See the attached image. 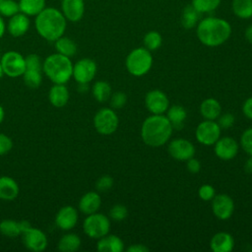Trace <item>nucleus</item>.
I'll use <instances>...</instances> for the list:
<instances>
[{
  "mask_svg": "<svg viewBox=\"0 0 252 252\" xmlns=\"http://www.w3.org/2000/svg\"><path fill=\"white\" fill-rule=\"evenodd\" d=\"M230 24L221 18L207 17L197 24L196 34L199 41L208 47L223 44L231 35Z\"/></svg>",
  "mask_w": 252,
  "mask_h": 252,
  "instance_id": "f257e3e1",
  "label": "nucleus"
},
{
  "mask_svg": "<svg viewBox=\"0 0 252 252\" xmlns=\"http://www.w3.org/2000/svg\"><path fill=\"white\" fill-rule=\"evenodd\" d=\"M172 131L173 127L165 115L152 114L141 126V138L147 146L158 148L169 141Z\"/></svg>",
  "mask_w": 252,
  "mask_h": 252,
  "instance_id": "f03ea898",
  "label": "nucleus"
},
{
  "mask_svg": "<svg viewBox=\"0 0 252 252\" xmlns=\"http://www.w3.org/2000/svg\"><path fill=\"white\" fill-rule=\"evenodd\" d=\"M34 27L42 38L48 41H55L64 35L67 20L61 10L53 7H45L35 16Z\"/></svg>",
  "mask_w": 252,
  "mask_h": 252,
  "instance_id": "7ed1b4c3",
  "label": "nucleus"
},
{
  "mask_svg": "<svg viewBox=\"0 0 252 252\" xmlns=\"http://www.w3.org/2000/svg\"><path fill=\"white\" fill-rule=\"evenodd\" d=\"M43 73L54 84H66L73 75L71 58L58 52L50 54L42 62Z\"/></svg>",
  "mask_w": 252,
  "mask_h": 252,
  "instance_id": "20e7f679",
  "label": "nucleus"
},
{
  "mask_svg": "<svg viewBox=\"0 0 252 252\" xmlns=\"http://www.w3.org/2000/svg\"><path fill=\"white\" fill-rule=\"evenodd\" d=\"M153 55L146 47H137L129 52L125 60V66L129 74L135 77L146 75L152 68Z\"/></svg>",
  "mask_w": 252,
  "mask_h": 252,
  "instance_id": "39448f33",
  "label": "nucleus"
},
{
  "mask_svg": "<svg viewBox=\"0 0 252 252\" xmlns=\"http://www.w3.org/2000/svg\"><path fill=\"white\" fill-rule=\"evenodd\" d=\"M84 232L93 239H99L110 230V220L108 217L100 213L88 215L83 222Z\"/></svg>",
  "mask_w": 252,
  "mask_h": 252,
  "instance_id": "423d86ee",
  "label": "nucleus"
},
{
  "mask_svg": "<svg viewBox=\"0 0 252 252\" xmlns=\"http://www.w3.org/2000/svg\"><path fill=\"white\" fill-rule=\"evenodd\" d=\"M119 124V119L113 108H100L94 117V126L95 130L101 135L113 134Z\"/></svg>",
  "mask_w": 252,
  "mask_h": 252,
  "instance_id": "0eeeda50",
  "label": "nucleus"
},
{
  "mask_svg": "<svg viewBox=\"0 0 252 252\" xmlns=\"http://www.w3.org/2000/svg\"><path fill=\"white\" fill-rule=\"evenodd\" d=\"M25 59L26 69L23 74L24 82L29 88L36 89L42 82V62L40 57L35 53L29 54Z\"/></svg>",
  "mask_w": 252,
  "mask_h": 252,
  "instance_id": "6e6552de",
  "label": "nucleus"
},
{
  "mask_svg": "<svg viewBox=\"0 0 252 252\" xmlns=\"http://www.w3.org/2000/svg\"><path fill=\"white\" fill-rule=\"evenodd\" d=\"M221 128L216 120L204 119L195 130V138L198 143L204 146H214L220 138Z\"/></svg>",
  "mask_w": 252,
  "mask_h": 252,
  "instance_id": "1a4fd4ad",
  "label": "nucleus"
},
{
  "mask_svg": "<svg viewBox=\"0 0 252 252\" xmlns=\"http://www.w3.org/2000/svg\"><path fill=\"white\" fill-rule=\"evenodd\" d=\"M4 75L11 78L23 76L26 69V59L18 51L10 50L5 52L0 60Z\"/></svg>",
  "mask_w": 252,
  "mask_h": 252,
  "instance_id": "9d476101",
  "label": "nucleus"
},
{
  "mask_svg": "<svg viewBox=\"0 0 252 252\" xmlns=\"http://www.w3.org/2000/svg\"><path fill=\"white\" fill-rule=\"evenodd\" d=\"M168 154L171 158L179 161H186L195 156V146L187 139L176 138L169 142L167 146Z\"/></svg>",
  "mask_w": 252,
  "mask_h": 252,
  "instance_id": "9b49d317",
  "label": "nucleus"
},
{
  "mask_svg": "<svg viewBox=\"0 0 252 252\" xmlns=\"http://www.w3.org/2000/svg\"><path fill=\"white\" fill-rule=\"evenodd\" d=\"M96 63L91 58H82L73 65L72 77L79 84H89L95 77Z\"/></svg>",
  "mask_w": 252,
  "mask_h": 252,
  "instance_id": "f8f14e48",
  "label": "nucleus"
},
{
  "mask_svg": "<svg viewBox=\"0 0 252 252\" xmlns=\"http://www.w3.org/2000/svg\"><path fill=\"white\" fill-rule=\"evenodd\" d=\"M146 108L151 114H164L169 107V99L160 90H152L145 96Z\"/></svg>",
  "mask_w": 252,
  "mask_h": 252,
  "instance_id": "ddd939ff",
  "label": "nucleus"
},
{
  "mask_svg": "<svg viewBox=\"0 0 252 252\" xmlns=\"http://www.w3.org/2000/svg\"><path fill=\"white\" fill-rule=\"evenodd\" d=\"M212 211L217 219L228 220L233 214L234 202L227 194H216L212 200Z\"/></svg>",
  "mask_w": 252,
  "mask_h": 252,
  "instance_id": "4468645a",
  "label": "nucleus"
},
{
  "mask_svg": "<svg viewBox=\"0 0 252 252\" xmlns=\"http://www.w3.org/2000/svg\"><path fill=\"white\" fill-rule=\"evenodd\" d=\"M25 246L33 252H41L47 247V237L45 233L35 227H29L22 233Z\"/></svg>",
  "mask_w": 252,
  "mask_h": 252,
  "instance_id": "2eb2a0df",
  "label": "nucleus"
},
{
  "mask_svg": "<svg viewBox=\"0 0 252 252\" xmlns=\"http://www.w3.org/2000/svg\"><path fill=\"white\" fill-rule=\"evenodd\" d=\"M239 151L238 142L231 137L220 138L214 145V153L221 160H230L236 157Z\"/></svg>",
  "mask_w": 252,
  "mask_h": 252,
  "instance_id": "dca6fc26",
  "label": "nucleus"
},
{
  "mask_svg": "<svg viewBox=\"0 0 252 252\" xmlns=\"http://www.w3.org/2000/svg\"><path fill=\"white\" fill-rule=\"evenodd\" d=\"M61 12L67 21L77 23L82 20L85 14L84 0H62Z\"/></svg>",
  "mask_w": 252,
  "mask_h": 252,
  "instance_id": "f3484780",
  "label": "nucleus"
},
{
  "mask_svg": "<svg viewBox=\"0 0 252 252\" xmlns=\"http://www.w3.org/2000/svg\"><path fill=\"white\" fill-rule=\"evenodd\" d=\"M78 219V211L72 206H65L56 214L55 223L62 230H70L77 224Z\"/></svg>",
  "mask_w": 252,
  "mask_h": 252,
  "instance_id": "a211bd4d",
  "label": "nucleus"
},
{
  "mask_svg": "<svg viewBox=\"0 0 252 252\" xmlns=\"http://www.w3.org/2000/svg\"><path fill=\"white\" fill-rule=\"evenodd\" d=\"M31 27V21L28 15L19 12L16 15L10 17L7 30L8 32L14 37H20L27 33Z\"/></svg>",
  "mask_w": 252,
  "mask_h": 252,
  "instance_id": "6ab92c4d",
  "label": "nucleus"
},
{
  "mask_svg": "<svg viewBox=\"0 0 252 252\" xmlns=\"http://www.w3.org/2000/svg\"><path fill=\"white\" fill-rule=\"evenodd\" d=\"M210 247L214 252H230L234 247V239L230 233L220 231L211 238Z\"/></svg>",
  "mask_w": 252,
  "mask_h": 252,
  "instance_id": "aec40b11",
  "label": "nucleus"
},
{
  "mask_svg": "<svg viewBox=\"0 0 252 252\" xmlns=\"http://www.w3.org/2000/svg\"><path fill=\"white\" fill-rule=\"evenodd\" d=\"M101 205V198L95 191H90L84 194L79 201V210L85 215L96 213Z\"/></svg>",
  "mask_w": 252,
  "mask_h": 252,
  "instance_id": "412c9836",
  "label": "nucleus"
},
{
  "mask_svg": "<svg viewBox=\"0 0 252 252\" xmlns=\"http://www.w3.org/2000/svg\"><path fill=\"white\" fill-rule=\"evenodd\" d=\"M31 227L28 220L16 221L14 220H3L0 222V232L10 238L22 235V233Z\"/></svg>",
  "mask_w": 252,
  "mask_h": 252,
  "instance_id": "4be33fe9",
  "label": "nucleus"
},
{
  "mask_svg": "<svg viewBox=\"0 0 252 252\" xmlns=\"http://www.w3.org/2000/svg\"><path fill=\"white\" fill-rule=\"evenodd\" d=\"M97 240L96 249L99 252H122L124 250V242L117 235L106 234Z\"/></svg>",
  "mask_w": 252,
  "mask_h": 252,
  "instance_id": "5701e85b",
  "label": "nucleus"
},
{
  "mask_svg": "<svg viewBox=\"0 0 252 252\" xmlns=\"http://www.w3.org/2000/svg\"><path fill=\"white\" fill-rule=\"evenodd\" d=\"M50 103L55 107H63L67 104L70 94L65 84H54L48 94Z\"/></svg>",
  "mask_w": 252,
  "mask_h": 252,
  "instance_id": "b1692460",
  "label": "nucleus"
},
{
  "mask_svg": "<svg viewBox=\"0 0 252 252\" xmlns=\"http://www.w3.org/2000/svg\"><path fill=\"white\" fill-rule=\"evenodd\" d=\"M19 194V185L16 180L9 176L0 177V199L4 201H12Z\"/></svg>",
  "mask_w": 252,
  "mask_h": 252,
  "instance_id": "393cba45",
  "label": "nucleus"
},
{
  "mask_svg": "<svg viewBox=\"0 0 252 252\" xmlns=\"http://www.w3.org/2000/svg\"><path fill=\"white\" fill-rule=\"evenodd\" d=\"M200 113L204 119L217 120L221 113V106L216 98L209 97L200 104Z\"/></svg>",
  "mask_w": 252,
  "mask_h": 252,
  "instance_id": "a878e982",
  "label": "nucleus"
},
{
  "mask_svg": "<svg viewBox=\"0 0 252 252\" xmlns=\"http://www.w3.org/2000/svg\"><path fill=\"white\" fill-rule=\"evenodd\" d=\"M165 116L169 120L173 129H181L187 117L186 109L179 104H173L168 107Z\"/></svg>",
  "mask_w": 252,
  "mask_h": 252,
  "instance_id": "bb28decb",
  "label": "nucleus"
},
{
  "mask_svg": "<svg viewBox=\"0 0 252 252\" xmlns=\"http://www.w3.org/2000/svg\"><path fill=\"white\" fill-rule=\"evenodd\" d=\"M18 3L20 12L28 15L29 17H35L45 8L46 0H19Z\"/></svg>",
  "mask_w": 252,
  "mask_h": 252,
  "instance_id": "cd10ccee",
  "label": "nucleus"
},
{
  "mask_svg": "<svg viewBox=\"0 0 252 252\" xmlns=\"http://www.w3.org/2000/svg\"><path fill=\"white\" fill-rule=\"evenodd\" d=\"M81 246V238L76 233H67L58 241V250L61 252H75Z\"/></svg>",
  "mask_w": 252,
  "mask_h": 252,
  "instance_id": "c85d7f7f",
  "label": "nucleus"
},
{
  "mask_svg": "<svg viewBox=\"0 0 252 252\" xmlns=\"http://www.w3.org/2000/svg\"><path fill=\"white\" fill-rule=\"evenodd\" d=\"M54 42H55V48H56L57 52L62 55H65V56L71 58L77 52L76 42L68 36L62 35L58 39H56Z\"/></svg>",
  "mask_w": 252,
  "mask_h": 252,
  "instance_id": "c756f323",
  "label": "nucleus"
},
{
  "mask_svg": "<svg viewBox=\"0 0 252 252\" xmlns=\"http://www.w3.org/2000/svg\"><path fill=\"white\" fill-rule=\"evenodd\" d=\"M231 10L239 19H250L252 18V0H232Z\"/></svg>",
  "mask_w": 252,
  "mask_h": 252,
  "instance_id": "7c9ffc66",
  "label": "nucleus"
},
{
  "mask_svg": "<svg viewBox=\"0 0 252 252\" xmlns=\"http://www.w3.org/2000/svg\"><path fill=\"white\" fill-rule=\"evenodd\" d=\"M200 13L190 4L186 6L181 14V25L186 30H191L199 23Z\"/></svg>",
  "mask_w": 252,
  "mask_h": 252,
  "instance_id": "2f4dec72",
  "label": "nucleus"
},
{
  "mask_svg": "<svg viewBox=\"0 0 252 252\" xmlns=\"http://www.w3.org/2000/svg\"><path fill=\"white\" fill-rule=\"evenodd\" d=\"M92 93L94 99L98 102H104L111 95V86L105 81H96L92 88Z\"/></svg>",
  "mask_w": 252,
  "mask_h": 252,
  "instance_id": "473e14b6",
  "label": "nucleus"
},
{
  "mask_svg": "<svg viewBox=\"0 0 252 252\" xmlns=\"http://www.w3.org/2000/svg\"><path fill=\"white\" fill-rule=\"evenodd\" d=\"M143 43L144 47H146L150 51H155L161 46L162 36L157 31H150L144 35Z\"/></svg>",
  "mask_w": 252,
  "mask_h": 252,
  "instance_id": "72a5a7b5",
  "label": "nucleus"
},
{
  "mask_svg": "<svg viewBox=\"0 0 252 252\" xmlns=\"http://www.w3.org/2000/svg\"><path fill=\"white\" fill-rule=\"evenodd\" d=\"M221 0H192L191 5L200 13H210L215 11L220 5Z\"/></svg>",
  "mask_w": 252,
  "mask_h": 252,
  "instance_id": "f704fd0d",
  "label": "nucleus"
},
{
  "mask_svg": "<svg viewBox=\"0 0 252 252\" xmlns=\"http://www.w3.org/2000/svg\"><path fill=\"white\" fill-rule=\"evenodd\" d=\"M20 12L19 3L15 0H0V15L2 17H12Z\"/></svg>",
  "mask_w": 252,
  "mask_h": 252,
  "instance_id": "c9c22d12",
  "label": "nucleus"
},
{
  "mask_svg": "<svg viewBox=\"0 0 252 252\" xmlns=\"http://www.w3.org/2000/svg\"><path fill=\"white\" fill-rule=\"evenodd\" d=\"M128 216L127 208L122 204H116L109 210V217L112 220L122 221Z\"/></svg>",
  "mask_w": 252,
  "mask_h": 252,
  "instance_id": "e433bc0d",
  "label": "nucleus"
},
{
  "mask_svg": "<svg viewBox=\"0 0 252 252\" xmlns=\"http://www.w3.org/2000/svg\"><path fill=\"white\" fill-rule=\"evenodd\" d=\"M240 147L249 156H252V128L245 129L240 136Z\"/></svg>",
  "mask_w": 252,
  "mask_h": 252,
  "instance_id": "4c0bfd02",
  "label": "nucleus"
},
{
  "mask_svg": "<svg viewBox=\"0 0 252 252\" xmlns=\"http://www.w3.org/2000/svg\"><path fill=\"white\" fill-rule=\"evenodd\" d=\"M109 99H110L111 108L119 109V108H122L126 104L127 95L123 92H115L114 94H111Z\"/></svg>",
  "mask_w": 252,
  "mask_h": 252,
  "instance_id": "58836bf2",
  "label": "nucleus"
},
{
  "mask_svg": "<svg viewBox=\"0 0 252 252\" xmlns=\"http://www.w3.org/2000/svg\"><path fill=\"white\" fill-rule=\"evenodd\" d=\"M113 186V178L109 175L100 176L95 182V188L98 192H106Z\"/></svg>",
  "mask_w": 252,
  "mask_h": 252,
  "instance_id": "ea45409f",
  "label": "nucleus"
},
{
  "mask_svg": "<svg viewBox=\"0 0 252 252\" xmlns=\"http://www.w3.org/2000/svg\"><path fill=\"white\" fill-rule=\"evenodd\" d=\"M216 195L215 188L210 184H204L198 189V196L203 201H212Z\"/></svg>",
  "mask_w": 252,
  "mask_h": 252,
  "instance_id": "a19ab883",
  "label": "nucleus"
},
{
  "mask_svg": "<svg viewBox=\"0 0 252 252\" xmlns=\"http://www.w3.org/2000/svg\"><path fill=\"white\" fill-rule=\"evenodd\" d=\"M218 121V124L220 125V127L221 129H228L230 128L233 124H234V121H235V118H234V115L231 114V113H223L219 116V118L217 119Z\"/></svg>",
  "mask_w": 252,
  "mask_h": 252,
  "instance_id": "79ce46f5",
  "label": "nucleus"
},
{
  "mask_svg": "<svg viewBox=\"0 0 252 252\" xmlns=\"http://www.w3.org/2000/svg\"><path fill=\"white\" fill-rule=\"evenodd\" d=\"M12 147H13L12 139L3 133H0V156L9 153Z\"/></svg>",
  "mask_w": 252,
  "mask_h": 252,
  "instance_id": "37998d69",
  "label": "nucleus"
},
{
  "mask_svg": "<svg viewBox=\"0 0 252 252\" xmlns=\"http://www.w3.org/2000/svg\"><path fill=\"white\" fill-rule=\"evenodd\" d=\"M187 163H186V166H187V169L189 172L191 173H198L201 169V162L199 161V159L195 158L194 157L189 158L188 160H186Z\"/></svg>",
  "mask_w": 252,
  "mask_h": 252,
  "instance_id": "c03bdc74",
  "label": "nucleus"
},
{
  "mask_svg": "<svg viewBox=\"0 0 252 252\" xmlns=\"http://www.w3.org/2000/svg\"><path fill=\"white\" fill-rule=\"evenodd\" d=\"M242 112L246 118L252 120V96L245 99L242 104Z\"/></svg>",
  "mask_w": 252,
  "mask_h": 252,
  "instance_id": "a18cd8bd",
  "label": "nucleus"
},
{
  "mask_svg": "<svg viewBox=\"0 0 252 252\" xmlns=\"http://www.w3.org/2000/svg\"><path fill=\"white\" fill-rule=\"evenodd\" d=\"M149 250V247L144 244H133L126 249L128 252H148Z\"/></svg>",
  "mask_w": 252,
  "mask_h": 252,
  "instance_id": "49530a36",
  "label": "nucleus"
},
{
  "mask_svg": "<svg viewBox=\"0 0 252 252\" xmlns=\"http://www.w3.org/2000/svg\"><path fill=\"white\" fill-rule=\"evenodd\" d=\"M244 170L246 173L252 174V156H249V158L245 160Z\"/></svg>",
  "mask_w": 252,
  "mask_h": 252,
  "instance_id": "de8ad7c7",
  "label": "nucleus"
},
{
  "mask_svg": "<svg viewBox=\"0 0 252 252\" xmlns=\"http://www.w3.org/2000/svg\"><path fill=\"white\" fill-rule=\"evenodd\" d=\"M244 36L246 38V40L252 44V24L249 25L244 32Z\"/></svg>",
  "mask_w": 252,
  "mask_h": 252,
  "instance_id": "09e8293b",
  "label": "nucleus"
},
{
  "mask_svg": "<svg viewBox=\"0 0 252 252\" xmlns=\"http://www.w3.org/2000/svg\"><path fill=\"white\" fill-rule=\"evenodd\" d=\"M5 31H6V25L3 20V17L0 15V38L4 35Z\"/></svg>",
  "mask_w": 252,
  "mask_h": 252,
  "instance_id": "8fccbe9b",
  "label": "nucleus"
},
{
  "mask_svg": "<svg viewBox=\"0 0 252 252\" xmlns=\"http://www.w3.org/2000/svg\"><path fill=\"white\" fill-rule=\"evenodd\" d=\"M4 116H5V111H4V108L0 105V123L3 121L4 119Z\"/></svg>",
  "mask_w": 252,
  "mask_h": 252,
  "instance_id": "3c124183",
  "label": "nucleus"
},
{
  "mask_svg": "<svg viewBox=\"0 0 252 252\" xmlns=\"http://www.w3.org/2000/svg\"><path fill=\"white\" fill-rule=\"evenodd\" d=\"M3 75H4V71H3L2 65H1V63H0V79L3 77Z\"/></svg>",
  "mask_w": 252,
  "mask_h": 252,
  "instance_id": "603ef678",
  "label": "nucleus"
}]
</instances>
